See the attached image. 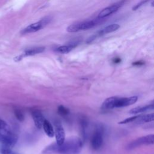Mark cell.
I'll return each instance as SVG.
<instances>
[{
    "instance_id": "obj_9",
    "label": "cell",
    "mask_w": 154,
    "mask_h": 154,
    "mask_svg": "<svg viewBox=\"0 0 154 154\" xmlns=\"http://www.w3.org/2000/svg\"><path fill=\"white\" fill-rule=\"evenodd\" d=\"M55 125V128L54 131V135L55 137V143L58 145H61L66 140L65 131L60 123L57 122Z\"/></svg>"
},
{
    "instance_id": "obj_11",
    "label": "cell",
    "mask_w": 154,
    "mask_h": 154,
    "mask_svg": "<svg viewBox=\"0 0 154 154\" xmlns=\"http://www.w3.org/2000/svg\"><path fill=\"white\" fill-rule=\"evenodd\" d=\"M31 116L35 126L38 129L42 128L43 122L45 121L44 117L40 111L38 109H34L31 111Z\"/></svg>"
},
{
    "instance_id": "obj_7",
    "label": "cell",
    "mask_w": 154,
    "mask_h": 154,
    "mask_svg": "<svg viewBox=\"0 0 154 154\" xmlns=\"http://www.w3.org/2000/svg\"><path fill=\"white\" fill-rule=\"evenodd\" d=\"M125 2L124 1H120L117 2L116 3H114L112 4L111 5H109L103 9H102L99 13L97 18L99 19H104L106 17L116 12L119 8H120L123 4Z\"/></svg>"
},
{
    "instance_id": "obj_15",
    "label": "cell",
    "mask_w": 154,
    "mask_h": 154,
    "mask_svg": "<svg viewBox=\"0 0 154 154\" xmlns=\"http://www.w3.org/2000/svg\"><path fill=\"white\" fill-rule=\"evenodd\" d=\"M154 119V114H148L145 115H138V118L135 121L137 123L141 124L144 123H148L153 121Z\"/></svg>"
},
{
    "instance_id": "obj_4",
    "label": "cell",
    "mask_w": 154,
    "mask_h": 154,
    "mask_svg": "<svg viewBox=\"0 0 154 154\" xmlns=\"http://www.w3.org/2000/svg\"><path fill=\"white\" fill-rule=\"evenodd\" d=\"M154 143V135L149 134L143 136L129 143L127 146V149L132 150L144 145H150Z\"/></svg>"
},
{
    "instance_id": "obj_24",
    "label": "cell",
    "mask_w": 154,
    "mask_h": 154,
    "mask_svg": "<svg viewBox=\"0 0 154 154\" xmlns=\"http://www.w3.org/2000/svg\"><path fill=\"white\" fill-rule=\"evenodd\" d=\"M147 2V1H141L140 2H138L137 4H136L135 5H134L132 8V10H137V9H138L140 7H141L142 5H144L146 2Z\"/></svg>"
},
{
    "instance_id": "obj_1",
    "label": "cell",
    "mask_w": 154,
    "mask_h": 154,
    "mask_svg": "<svg viewBox=\"0 0 154 154\" xmlns=\"http://www.w3.org/2000/svg\"><path fill=\"white\" fill-rule=\"evenodd\" d=\"M83 141L77 137H72L65 140L61 145L52 143L46 146L43 150V154H78L81 152Z\"/></svg>"
},
{
    "instance_id": "obj_8",
    "label": "cell",
    "mask_w": 154,
    "mask_h": 154,
    "mask_svg": "<svg viewBox=\"0 0 154 154\" xmlns=\"http://www.w3.org/2000/svg\"><path fill=\"white\" fill-rule=\"evenodd\" d=\"M138 99L137 96H133L128 97H116L114 108H121L128 106L129 105L135 103Z\"/></svg>"
},
{
    "instance_id": "obj_20",
    "label": "cell",
    "mask_w": 154,
    "mask_h": 154,
    "mask_svg": "<svg viewBox=\"0 0 154 154\" xmlns=\"http://www.w3.org/2000/svg\"><path fill=\"white\" fill-rule=\"evenodd\" d=\"M81 134L84 140L86 138V128L87 127V122L85 120H81Z\"/></svg>"
},
{
    "instance_id": "obj_2",
    "label": "cell",
    "mask_w": 154,
    "mask_h": 154,
    "mask_svg": "<svg viewBox=\"0 0 154 154\" xmlns=\"http://www.w3.org/2000/svg\"><path fill=\"white\" fill-rule=\"evenodd\" d=\"M103 19H95L90 20L83 21L72 24L67 28V31L69 32H76L79 31H85L92 28L98 25Z\"/></svg>"
},
{
    "instance_id": "obj_10",
    "label": "cell",
    "mask_w": 154,
    "mask_h": 154,
    "mask_svg": "<svg viewBox=\"0 0 154 154\" xmlns=\"http://www.w3.org/2000/svg\"><path fill=\"white\" fill-rule=\"evenodd\" d=\"M119 28H120V25L117 23L110 24V25L106 26V27L103 28V29L97 31L96 32L93 34V35H94L96 38H97L98 37H99L100 36H102L105 34L114 32V31L117 30Z\"/></svg>"
},
{
    "instance_id": "obj_23",
    "label": "cell",
    "mask_w": 154,
    "mask_h": 154,
    "mask_svg": "<svg viewBox=\"0 0 154 154\" xmlns=\"http://www.w3.org/2000/svg\"><path fill=\"white\" fill-rule=\"evenodd\" d=\"M138 116H132L131 117H128L126 119H124L123 120H122L121 122H119V124H120V125H124V124H127V123H131V122H135L136 120V119L138 118Z\"/></svg>"
},
{
    "instance_id": "obj_13",
    "label": "cell",
    "mask_w": 154,
    "mask_h": 154,
    "mask_svg": "<svg viewBox=\"0 0 154 154\" xmlns=\"http://www.w3.org/2000/svg\"><path fill=\"white\" fill-rule=\"evenodd\" d=\"M153 108H154L153 104L146 105L142 106H137V107H135V108L131 109V110H129V113H130L131 114H136L146 112L147 111L152 110V109H153Z\"/></svg>"
},
{
    "instance_id": "obj_25",
    "label": "cell",
    "mask_w": 154,
    "mask_h": 154,
    "mask_svg": "<svg viewBox=\"0 0 154 154\" xmlns=\"http://www.w3.org/2000/svg\"><path fill=\"white\" fill-rule=\"evenodd\" d=\"M144 64V61H135V62H134L132 63V65L134 66H142Z\"/></svg>"
},
{
    "instance_id": "obj_16",
    "label": "cell",
    "mask_w": 154,
    "mask_h": 154,
    "mask_svg": "<svg viewBox=\"0 0 154 154\" xmlns=\"http://www.w3.org/2000/svg\"><path fill=\"white\" fill-rule=\"evenodd\" d=\"M116 96H113L106 99L102 105V109H110L114 108V104Z\"/></svg>"
},
{
    "instance_id": "obj_12",
    "label": "cell",
    "mask_w": 154,
    "mask_h": 154,
    "mask_svg": "<svg viewBox=\"0 0 154 154\" xmlns=\"http://www.w3.org/2000/svg\"><path fill=\"white\" fill-rule=\"evenodd\" d=\"M45 50V48L43 46H38V47H34L25 51V52L22 54L23 57L27 56H32L38 54H40L43 52Z\"/></svg>"
},
{
    "instance_id": "obj_5",
    "label": "cell",
    "mask_w": 154,
    "mask_h": 154,
    "mask_svg": "<svg viewBox=\"0 0 154 154\" xmlns=\"http://www.w3.org/2000/svg\"><path fill=\"white\" fill-rule=\"evenodd\" d=\"M17 136L11 131L0 132V143L5 147H13L17 143Z\"/></svg>"
},
{
    "instance_id": "obj_26",
    "label": "cell",
    "mask_w": 154,
    "mask_h": 154,
    "mask_svg": "<svg viewBox=\"0 0 154 154\" xmlns=\"http://www.w3.org/2000/svg\"><path fill=\"white\" fill-rule=\"evenodd\" d=\"M112 62L114 64H118L121 62V58L119 57H116L112 60Z\"/></svg>"
},
{
    "instance_id": "obj_17",
    "label": "cell",
    "mask_w": 154,
    "mask_h": 154,
    "mask_svg": "<svg viewBox=\"0 0 154 154\" xmlns=\"http://www.w3.org/2000/svg\"><path fill=\"white\" fill-rule=\"evenodd\" d=\"M75 47H76V46L70 42L67 45H63V46H60L58 47L56 49V51L57 52H59L61 53L66 54V53L69 52Z\"/></svg>"
},
{
    "instance_id": "obj_21",
    "label": "cell",
    "mask_w": 154,
    "mask_h": 154,
    "mask_svg": "<svg viewBox=\"0 0 154 154\" xmlns=\"http://www.w3.org/2000/svg\"><path fill=\"white\" fill-rule=\"evenodd\" d=\"M10 131L7 123L3 120L0 119V132H6Z\"/></svg>"
},
{
    "instance_id": "obj_18",
    "label": "cell",
    "mask_w": 154,
    "mask_h": 154,
    "mask_svg": "<svg viewBox=\"0 0 154 154\" xmlns=\"http://www.w3.org/2000/svg\"><path fill=\"white\" fill-rule=\"evenodd\" d=\"M0 154H20L11 150V148L2 146L0 148Z\"/></svg>"
},
{
    "instance_id": "obj_14",
    "label": "cell",
    "mask_w": 154,
    "mask_h": 154,
    "mask_svg": "<svg viewBox=\"0 0 154 154\" xmlns=\"http://www.w3.org/2000/svg\"><path fill=\"white\" fill-rule=\"evenodd\" d=\"M42 128H43V130L47 136H48L50 138H52L54 136V128H53L52 124L48 120H47L46 119L45 120Z\"/></svg>"
},
{
    "instance_id": "obj_19",
    "label": "cell",
    "mask_w": 154,
    "mask_h": 154,
    "mask_svg": "<svg viewBox=\"0 0 154 154\" xmlns=\"http://www.w3.org/2000/svg\"><path fill=\"white\" fill-rule=\"evenodd\" d=\"M57 109L58 114L62 116H66L69 113V109L63 105H59Z\"/></svg>"
},
{
    "instance_id": "obj_22",
    "label": "cell",
    "mask_w": 154,
    "mask_h": 154,
    "mask_svg": "<svg viewBox=\"0 0 154 154\" xmlns=\"http://www.w3.org/2000/svg\"><path fill=\"white\" fill-rule=\"evenodd\" d=\"M14 115H15V117H16V119L20 121V122H23V120H24V116H23V114L22 113V112L19 109H14Z\"/></svg>"
},
{
    "instance_id": "obj_3",
    "label": "cell",
    "mask_w": 154,
    "mask_h": 154,
    "mask_svg": "<svg viewBox=\"0 0 154 154\" xmlns=\"http://www.w3.org/2000/svg\"><path fill=\"white\" fill-rule=\"evenodd\" d=\"M103 126L101 125L97 126L91 136L90 141L91 147L93 150H97L102 147L103 143Z\"/></svg>"
},
{
    "instance_id": "obj_6",
    "label": "cell",
    "mask_w": 154,
    "mask_h": 154,
    "mask_svg": "<svg viewBox=\"0 0 154 154\" xmlns=\"http://www.w3.org/2000/svg\"><path fill=\"white\" fill-rule=\"evenodd\" d=\"M51 20V18L49 16H46L40 20L39 21L31 23V25L26 26L25 28H24L22 33V34H28V33H31L36 32L44 26H45L47 24H48Z\"/></svg>"
}]
</instances>
